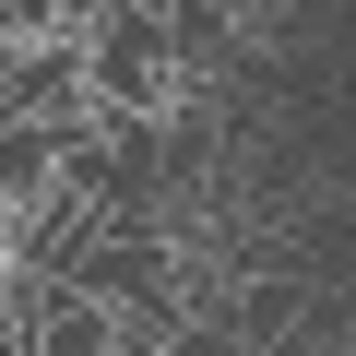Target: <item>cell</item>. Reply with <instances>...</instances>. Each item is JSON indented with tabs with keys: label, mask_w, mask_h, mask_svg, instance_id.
Returning <instances> with one entry per match:
<instances>
[{
	"label": "cell",
	"mask_w": 356,
	"mask_h": 356,
	"mask_svg": "<svg viewBox=\"0 0 356 356\" xmlns=\"http://www.w3.org/2000/svg\"><path fill=\"white\" fill-rule=\"evenodd\" d=\"M72 60H83V107L95 119H178L191 107L178 72H166V24L143 13V0H83Z\"/></svg>",
	"instance_id": "1"
},
{
	"label": "cell",
	"mask_w": 356,
	"mask_h": 356,
	"mask_svg": "<svg viewBox=\"0 0 356 356\" xmlns=\"http://www.w3.org/2000/svg\"><path fill=\"white\" fill-rule=\"evenodd\" d=\"M0 119H36V131H83L95 107H83V60H72V36L60 48H13V60H0Z\"/></svg>",
	"instance_id": "2"
},
{
	"label": "cell",
	"mask_w": 356,
	"mask_h": 356,
	"mask_svg": "<svg viewBox=\"0 0 356 356\" xmlns=\"http://www.w3.org/2000/svg\"><path fill=\"white\" fill-rule=\"evenodd\" d=\"M83 24V0H0V48H60Z\"/></svg>",
	"instance_id": "3"
},
{
	"label": "cell",
	"mask_w": 356,
	"mask_h": 356,
	"mask_svg": "<svg viewBox=\"0 0 356 356\" xmlns=\"http://www.w3.org/2000/svg\"><path fill=\"white\" fill-rule=\"evenodd\" d=\"M202 13H226V24H250V36H261V24H273V0H202Z\"/></svg>",
	"instance_id": "4"
}]
</instances>
